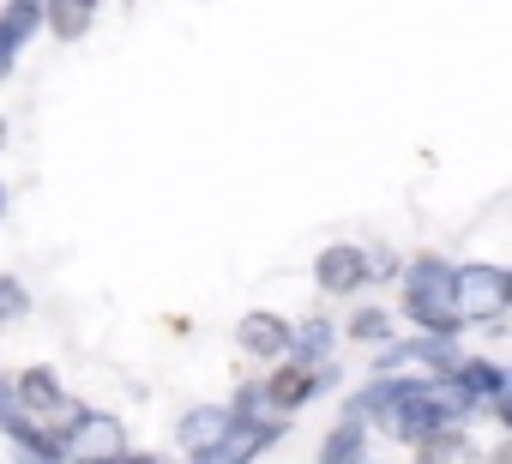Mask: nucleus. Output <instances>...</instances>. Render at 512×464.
Returning a JSON list of instances; mask_svg holds the SVG:
<instances>
[{
  "instance_id": "nucleus-1",
  "label": "nucleus",
  "mask_w": 512,
  "mask_h": 464,
  "mask_svg": "<svg viewBox=\"0 0 512 464\" xmlns=\"http://www.w3.org/2000/svg\"><path fill=\"white\" fill-rule=\"evenodd\" d=\"M404 314L416 320L422 338H452L458 314H452V260L422 254L404 266Z\"/></svg>"
},
{
  "instance_id": "nucleus-2",
  "label": "nucleus",
  "mask_w": 512,
  "mask_h": 464,
  "mask_svg": "<svg viewBox=\"0 0 512 464\" xmlns=\"http://www.w3.org/2000/svg\"><path fill=\"white\" fill-rule=\"evenodd\" d=\"M7 392H13V404H19V410H25V416L43 428V434H55L61 446H67L73 422L85 416V404H79V398L61 386V374H55V368H25V374L7 386Z\"/></svg>"
},
{
  "instance_id": "nucleus-3",
  "label": "nucleus",
  "mask_w": 512,
  "mask_h": 464,
  "mask_svg": "<svg viewBox=\"0 0 512 464\" xmlns=\"http://www.w3.org/2000/svg\"><path fill=\"white\" fill-rule=\"evenodd\" d=\"M512 308V272L506 266H452V314L458 326H482L500 320Z\"/></svg>"
},
{
  "instance_id": "nucleus-4",
  "label": "nucleus",
  "mask_w": 512,
  "mask_h": 464,
  "mask_svg": "<svg viewBox=\"0 0 512 464\" xmlns=\"http://www.w3.org/2000/svg\"><path fill=\"white\" fill-rule=\"evenodd\" d=\"M326 386H332V368H302V362L284 356V362L272 368V380H260V398H266V410L284 422V416H296L308 398H320Z\"/></svg>"
},
{
  "instance_id": "nucleus-5",
  "label": "nucleus",
  "mask_w": 512,
  "mask_h": 464,
  "mask_svg": "<svg viewBox=\"0 0 512 464\" xmlns=\"http://www.w3.org/2000/svg\"><path fill=\"white\" fill-rule=\"evenodd\" d=\"M314 284H320L326 296H356V290H368V248H356V242H332V248H320V260H314Z\"/></svg>"
},
{
  "instance_id": "nucleus-6",
  "label": "nucleus",
  "mask_w": 512,
  "mask_h": 464,
  "mask_svg": "<svg viewBox=\"0 0 512 464\" xmlns=\"http://www.w3.org/2000/svg\"><path fill=\"white\" fill-rule=\"evenodd\" d=\"M284 440V422H229V434L211 446V452H199L193 464H253L266 446H278Z\"/></svg>"
},
{
  "instance_id": "nucleus-7",
  "label": "nucleus",
  "mask_w": 512,
  "mask_h": 464,
  "mask_svg": "<svg viewBox=\"0 0 512 464\" xmlns=\"http://www.w3.org/2000/svg\"><path fill=\"white\" fill-rule=\"evenodd\" d=\"M109 452H127L121 422L103 416V410H85L73 422V434H67V464H91V458H109Z\"/></svg>"
},
{
  "instance_id": "nucleus-8",
  "label": "nucleus",
  "mask_w": 512,
  "mask_h": 464,
  "mask_svg": "<svg viewBox=\"0 0 512 464\" xmlns=\"http://www.w3.org/2000/svg\"><path fill=\"white\" fill-rule=\"evenodd\" d=\"M235 344H241L247 356L284 362V356H290V320H284V314H272V308H253V314H241V320H235Z\"/></svg>"
},
{
  "instance_id": "nucleus-9",
  "label": "nucleus",
  "mask_w": 512,
  "mask_h": 464,
  "mask_svg": "<svg viewBox=\"0 0 512 464\" xmlns=\"http://www.w3.org/2000/svg\"><path fill=\"white\" fill-rule=\"evenodd\" d=\"M229 404H193V410H181V422H175V440H181V452H187V464L199 458V452H211L223 434H229Z\"/></svg>"
},
{
  "instance_id": "nucleus-10",
  "label": "nucleus",
  "mask_w": 512,
  "mask_h": 464,
  "mask_svg": "<svg viewBox=\"0 0 512 464\" xmlns=\"http://www.w3.org/2000/svg\"><path fill=\"white\" fill-rule=\"evenodd\" d=\"M332 344H338V332H332V320H302V326H290V362H302V368H326V356H332Z\"/></svg>"
},
{
  "instance_id": "nucleus-11",
  "label": "nucleus",
  "mask_w": 512,
  "mask_h": 464,
  "mask_svg": "<svg viewBox=\"0 0 512 464\" xmlns=\"http://www.w3.org/2000/svg\"><path fill=\"white\" fill-rule=\"evenodd\" d=\"M97 19V0H43V25L61 37V43H79Z\"/></svg>"
},
{
  "instance_id": "nucleus-12",
  "label": "nucleus",
  "mask_w": 512,
  "mask_h": 464,
  "mask_svg": "<svg viewBox=\"0 0 512 464\" xmlns=\"http://www.w3.org/2000/svg\"><path fill=\"white\" fill-rule=\"evenodd\" d=\"M362 458H368V428L344 416V422L320 440V458H314V464H362Z\"/></svg>"
},
{
  "instance_id": "nucleus-13",
  "label": "nucleus",
  "mask_w": 512,
  "mask_h": 464,
  "mask_svg": "<svg viewBox=\"0 0 512 464\" xmlns=\"http://www.w3.org/2000/svg\"><path fill=\"white\" fill-rule=\"evenodd\" d=\"M416 464H476V446L464 428H440V434L416 440Z\"/></svg>"
},
{
  "instance_id": "nucleus-14",
  "label": "nucleus",
  "mask_w": 512,
  "mask_h": 464,
  "mask_svg": "<svg viewBox=\"0 0 512 464\" xmlns=\"http://www.w3.org/2000/svg\"><path fill=\"white\" fill-rule=\"evenodd\" d=\"M37 31H43V7H37V0H7V13H0V43L19 55V49H31Z\"/></svg>"
},
{
  "instance_id": "nucleus-15",
  "label": "nucleus",
  "mask_w": 512,
  "mask_h": 464,
  "mask_svg": "<svg viewBox=\"0 0 512 464\" xmlns=\"http://www.w3.org/2000/svg\"><path fill=\"white\" fill-rule=\"evenodd\" d=\"M350 338H356V344H392V320H386L380 308H356V314H350Z\"/></svg>"
},
{
  "instance_id": "nucleus-16",
  "label": "nucleus",
  "mask_w": 512,
  "mask_h": 464,
  "mask_svg": "<svg viewBox=\"0 0 512 464\" xmlns=\"http://www.w3.org/2000/svg\"><path fill=\"white\" fill-rule=\"evenodd\" d=\"M31 314V290L19 284V278H0V326H13V320H25Z\"/></svg>"
},
{
  "instance_id": "nucleus-17",
  "label": "nucleus",
  "mask_w": 512,
  "mask_h": 464,
  "mask_svg": "<svg viewBox=\"0 0 512 464\" xmlns=\"http://www.w3.org/2000/svg\"><path fill=\"white\" fill-rule=\"evenodd\" d=\"M91 464H157L151 452H109V458H91Z\"/></svg>"
},
{
  "instance_id": "nucleus-18",
  "label": "nucleus",
  "mask_w": 512,
  "mask_h": 464,
  "mask_svg": "<svg viewBox=\"0 0 512 464\" xmlns=\"http://www.w3.org/2000/svg\"><path fill=\"white\" fill-rule=\"evenodd\" d=\"M488 464H512V446H494V452H488Z\"/></svg>"
},
{
  "instance_id": "nucleus-19",
  "label": "nucleus",
  "mask_w": 512,
  "mask_h": 464,
  "mask_svg": "<svg viewBox=\"0 0 512 464\" xmlns=\"http://www.w3.org/2000/svg\"><path fill=\"white\" fill-rule=\"evenodd\" d=\"M0 151H7V121H0Z\"/></svg>"
},
{
  "instance_id": "nucleus-20",
  "label": "nucleus",
  "mask_w": 512,
  "mask_h": 464,
  "mask_svg": "<svg viewBox=\"0 0 512 464\" xmlns=\"http://www.w3.org/2000/svg\"><path fill=\"white\" fill-rule=\"evenodd\" d=\"M0 217H7V187H0Z\"/></svg>"
},
{
  "instance_id": "nucleus-21",
  "label": "nucleus",
  "mask_w": 512,
  "mask_h": 464,
  "mask_svg": "<svg viewBox=\"0 0 512 464\" xmlns=\"http://www.w3.org/2000/svg\"><path fill=\"white\" fill-rule=\"evenodd\" d=\"M362 464H374V458H362Z\"/></svg>"
},
{
  "instance_id": "nucleus-22",
  "label": "nucleus",
  "mask_w": 512,
  "mask_h": 464,
  "mask_svg": "<svg viewBox=\"0 0 512 464\" xmlns=\"http://www.w3.org/2000/svg\"><path fill=\"white\" fill-rule=\"evenodd\" d=\"M37 7H43V0H37Z\"/></svg>"
}]
</instances>
